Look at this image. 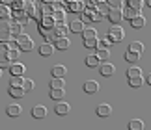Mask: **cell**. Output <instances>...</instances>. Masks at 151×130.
<instances>
[{
    "mask_svg": "<svg viewBox=\"0 0 151 130\" xmlns=\"http://www.w3.org/2000/svg\"><path fill=\"white\" fill-rule=\"evenodd\" d=\"M110 45H112V41L108 37H104V39H99V46H97V49H108Z\"/></svg>",
    "mask_w": 151,
    "mask_h": 130,
    "instance_id": "33",
    "label": "cell"
},
{
    "mask_svg": "<svg viewBox=\"0 0 151 130\" xmlns=\"http://www.w3.org/2000/svg\"><path fill=\"white\" fill-rule=\"evenodd\" d=\"M22 84H24V78H22V76H11V80H9L11 87H22Z\"/></svg>",
    "mask_w": 151,
    "mask_h": 130,
    "instance_id": "24",
    "label": "cell"
},
{
    "mask_svg": "<svg viewBox=\"0 0 151 130\" xmlns=\"http://www.w3.org/2000/svg\"><path fill=\"white\" fill-rule=\"evenodd\" d=\"M11 65H13V63H11V60H8V58H4V60L0 61V67H2V69H9Z\"/></svg>",
    "mask_w": 151,
    "mask_h": 130,
    "instance_id": "35",
    "label": "cell"
},
{
    "mask_svg": "<svg viewBox=\"0 0 151 130\" xmlns=\"http://www.w3.org/2000/svg\"><path fill=\"white\" fill-rule=\"evenodd\" d=\"M69 9H71V11H82V9H84V4L80 2V0H75V2H71Z\"/></svg>",
    "mask_w": 151,
    "mask_h": 130,
    "instance_id": "31",
    "label": "cell"
},
{
    "mask_svg": "<svg viewBox=\"0 0 151 130\" xmlns=\"http://www.w3.org/2000/svg\"><path fill=\"white\" fill-rule=\"evenodd\" d=\"M9 15H11L9 8L6 4H2V8H0V17H2V19H9Z\"/></svg>",
    "mask_w": 151,
    "mask_h": 130,
    "instance_id": "32",
    "label": "cell"
},
{
    "mask_svg": "<svg viewBox=\"0 0 151 130\" xmlns=\"http://www.w3.org/2000/svg\"><path fill=\"white\" fill-rule=\"evenodd\" d=\"M32 117L34 119H45V117H47V108H45L43 104H36L32 108Z\"/></svg>",
    "mask_w": 151,
    "mask_h": 130,
    "instance_id": "4",
    "label": "cell"
},
{
    "mask_svg": "<svg viewBox=\"0 0 151 130\" xmlns=\"http://www.w3.org/2000/svg\"><path fill=\"white\" fill-rule=\"evenodd\" d=\"M49 95H50L52 100H56V102H58V100L63 99V95H65V89H50Z\"/></svg>",
    "mask_w": 151,
    "mask_h": 130,
    "instance_id": "21",
    "label": "cell"
},
{
    "mask_svg": "<svg viewBox=\"0 0 151 130\" xmlns=\"http://www.w3.org/2000/svg\"><path fill=\"white\" fill-rule=\"evenodd\" d=\"M146 82H147V84H149V86H151V73H149V74H147V78H146Z\"/></svg>",
    "mask_w": 151,
    "mask_h": 130,
    "instance_id": "37",
    "label": "cell"
},
{
    "mask_svg": "<svg viewBox=\"0 0 151 130\" xmlns=\"http://www.w3.org/2000/svg\"><path fill=\"white\" fill-rule=\"evenodd\" d=\"M63 87H65V80L63 78L54 76V78L50 80V89H63Z\"/></svg>",
    "mask_w": 151,
    "mask_h": 130,
    "instance_id": "17",
    "label": "cell"
},
{
    "mask_svg": "<svg viewBox=\"0 0 151 130\" xmlns=\"http://www.w3.org/2000/svg\"><path fill=\"white\" fill-rule=\"evenodd\" d=\"M90 17H91V21H101L103 13H101V11H93V13H90Z\"/></svg>",
    "mask_w": 151,
    "mask_h": 130,
    "instance_id": "36",
    "label": "cell"
},
{
    "mask_svg": "<svg viewBox=\"0 0 151 130\" xmlns=\"http://www.w3.org/2000/svg\"><path fill=\"white\" fill-rule=\"evenodd\" d=\"M129 86H131V87H136V89H138V87H142V86H144V78H142V76H134V78H129Z\"/></svg>",
    "mask_w": 151,
    "mask_h": 130,
    "instance_id": "23",
    "label": "cell"
},
{
    "mask_svg": "<svg viewBox=\"0 0 151 130\" xmlns=\"http://www.w3.org/2000/svg\"><path fill=\"white\" fill-rule=\"evenodd\" d=\"M21 111H22L21 104H9L8 108H6V114H8L9 117H19V115H21Z\"/></svg>",
    "mask_w": 151,
    "mask_h": 130,
    "instance_id": "12",
    "label": "cell"
},
{
    "mask_svg": "<svg viewBox=\"0 0 151 130\" xmlns=\"http://www.w3.org/2000/svg\"><path fill=\"white\" fill-rule=\"evenodd\" d=\"M134 76H142L140 67H129L127 69V78H134Z\"/></svg>",
    "mask_w": 151,
    "mask_h": 130,
    "instance_id": "25",
    "label": "cell"
},
{
    "mask_svg": "<svg viewBox=\"0 0 151 130\" xmlns=\"http://www.w3.org/2000/svg\"><path fill=\"white\" fill-rule=\"evenodd\" d=\"M99 71H101L103 76H112V74L116 73V67H114L112 63H108V61H103V63L99 65Z\"/></svg>",
    "mask_w": 151,
    "mask_h": 130,
    "instance_id": "8",
    "label": "cell"
},
{
    "mask_svg": "<svg viewBox=\"0 0 151 130\" xmlns=\"http://www.w3.org/2000/svg\"><path fill=\"white\" fill-rule=\"evenodd\" d=\"M9 95L13 99H22L26 95V89H24V87H11L9 86Z\"/></svg>",
    "mask_w": 151,
    "mask_h": 130,
    "instance_id": "16",
    "label": "cell"
},
{
    "mask_svg": "<svg viewBox=\"0 0 151 130\" xmlns=\"http://www.w3.org/2000/svg\"><path fill=\"white\" fill-rule=\"evenodd\" d=\"M123 17H125V13H123L119 8H112V9L108 11V19H110V22H112V24H119Z\"/></svg>",
    "mask_w": 151,
    "mask_h": 130,
    "instance_id": "3",
    "label": "cell"
},
{
    "mask_svg": "<svg viewBox=\"0 0 151 130\" xmlns=\"http://www.w3.org/2000/svg\"><path fill=\"white\" fill-rule=\"evenodd\" d=\"M69 45H71V43H69V39H67V37H58V39L54 41V46H56L58 50H67V49H69Z\"/></svg>",
    "mask_w": 151,
    "mask_h": 130,
    "instance_id": "15",
    "label": "cell"
},
{
    "mask_svg": "<svg viewBox=\"0 0 151 130\" xmlns=\"http://www.w3.org/2000/svg\"><path fill=\"white\" fill-rule=\"evenodd\" d=\"M129 130H144V121L142 119H131L129 121Z\"/></svg>",
    "mask_w": 151,
    "mask_h": 130,
    "instance_id": "20",
    "label": "cell"
},
{
    "mask_svg": "<svg viewBox=\"0 0 151 130\" xmlns=\"http://www.w3.org/2000/svg\"><path fill=\"white\" fill-rule=\"evenodd\" d=\"M82 87H84V91L88 93V95H93V93L99 91V82H95V80H86Z\"/></svg>",
    "mask_w": 151,
    "mask_h": 130,
    "instance_id": "5",
    "label": "cell"
},
{
    "mask_svg": "<svg viewBox=\"0 0 151 130\" xmlns=\"http://www.w3.org/2000/svg\"><path fill=\"white\" fill-rule=\"evenodd\" d=\"M95 114L99 115V117H110V114H112V106L106 104V102H103L97 106V110H95Z\"/></svg>",
    "mask_w": 151,
    "mask_h": 130,
    "instance_id": "6",
    "label": "cell"
},
{
    "mask_svg": "<svg viewBox=\"0 0 151 130\" xmlns=\"http://www.w3.org/2000/svg\"><path fill=\"white\" fill-rule=\"evenodd\" d=\"M106 37L112 41V43H119V41L125 37V32H123V28H119V26H112V28L108 30V35H106Z\"/></svg>",
    "mask_w": 151,
    "mask_h": 130,
    "instance_id": "2",
    "label": "cell"
},
{
    "mask_svg": "<svg viewBox=\"0 0 151 130\" xmlns=\"http://www.w3.org/2000/svg\"><path fill=\"white\" fill-rule=\"evenodd\" d=\"M24 71H26V67L22 63H13L9 67V73H11V76H22L24 74Z\"/></svg>",
    "mask_w": 151,
    "mask_h": 130,
    "instance_id": "10",
    "label": "cell"
},
{
    "mask_svg": "<svg viewBox=\"0 0 151 130\" xmlns=\"http://www.w3.org/2000/svg\"><path fill=\"white\" fill-rule=\"evenodd\" d=\"M138 15H142L140 9H138V8H132V6H129V8H127V11H125V19H129V21H132V19H134V17H138Z\"/></svg>",
    "mask_w": 151,
    "mask_h": 130,
    "instance_id": "19",
    "label": "cell"
},
{
    "mask_svg": "<svg viewBox=\"0 0 151 130\" xmlns=\"http://www.w3.org/2000/svg\"><path fill=\"white\" fill-rule=\"evenodd\" d=\"M22 87L26 89V93L32 91V89H34V80H26V78H24V84H22Z\"/></svg>",
    "mask_w": 151,
    "mask_h": 130,
    "instance_id": "34",
    "label": "cell"
},
{
    "mask_svg": "<svg viewBox=\"0 0 151 130\" xmlns=\"http://www.w3.org/2000/svg\"><path fill=\"white\" fill-rule=\"evenodd\" d=\"M84 21H73L71 24H69V32H73V34H82L84 32Z\"/></svg>",
    "mask_w": 151,
    "mask_h": 130,
    "instance_id": "11",
    "label": "cell"
},
{
    "mask_svg": "<svg viewBox=\"0 0 151 130\" xmlns=\"http://www.w3.org/2000/svg\"><path fill=\"white\" fill-rule=\"evenodd\" d=\"M93 37H97V30H93V28H84L82 39H93Z\"/></svg>",
    "mask_w": 151,
    "mask_h": 130,
    "instance_id": "27",
    "label": "cell"
},
{
    "mask_svg": "<svg viewBox=\"0 0 151 130\" xmlns=\"http://www.w3.org/2000/svg\"><path fill=\"white\" fill-rule=\"evenodd\" d=\"M84 46H86V49H97V46H99V39H97V37L84 39Z\"/></svg>",
    "mask_w": 151,
    "mask_h": 130,
    "instance_id": "28",
    "label": "cell"
},
{
    "mask_svg": "<svg viewBox=\"0 0 151 130\" xmlns=\"http://www.w3.org/2000/svg\"><path fill=\"white\" fill-rule=\"evenodd\" d=\"M4 58H8V60H17V58H19V50L17 49H11V50H6V54H4Z\"/></svg>",
    "mask_w": 151,
    "mask_h": 130,
    "instance_id": "30",
    "label": "cell"
},
{
    "mask_svg": "<svg viewBox=\"0 0 151 130\" xmlns=\"http://www.w3.org/2000/svg\"><path fill=\"white\" fill-rule=\"evenodd\" d=\"M50 73H52V76H58V78H63V76L67 74V69H65V65H54Z\"/></svg>",
    "mask_w": 151,
    "mask_h": 130,
    "instance_id": "14",
    "label": "cell"
},
{
    "mask_svg": "<svg viewBox=\"0 0 151 130\" xmlns=\"http://www.w3.org/2000/svg\"><path fill=\"white\" fill-rule=\"evenodd\" d=\"M131 26L134 28V30H140V28H144V26H146V17H144V15L134 17V19L131 21Z\"/></svg>",
    "mask_w": 151,
    "mask_h": 130,
    "instance_id": "13",
    "label": "cell"
},
{
    "mask_svg": "<svg viewBox=\"0 0 151 130\" xmlns=\"http://www.w3.org/2000/svg\"><path fill=\"white\" fill-rule=\"evenodd\" d=\"M125 60L129 63H134V61L140 60V54H138V52H132V50H127L125 52Z\"/></svg>",
    "mask_w": 151,
    "mask_h": 130,
    "instance_id": "22",
    "label": "cell"
},
{
    "mask_svg": "<svg viewBox=\"0 0 151 130\" xmlns=\"http://www.w3.org/2000/svg\"><path fill=\"white\" fill-rule=\"evenodd\" d=\"M11 2H13V0H2V4H6V6H8V4H11Z\"/></svg>",
    "mask_w": 151,
    "mask_h": 130,
    "instance_id": "38",
    "label": "cell"
},
{
    "mask_svg": "<svg viewBox=\"0 0 151 130\" xmlns=\"http://www.w3.org/2000/svg\"><path fill=\"white\" fill-rule=\"evenodd\" d=\"M54 111L58 115H67L69 111H71V106H69L67 102H63V100H58V104L54 106Z\"/></svg>",
    "mask_w": 151,
    "mask_h": 130,
    "instance_id": "7",
    "label": "cell"
},
{
    "mask_svg": "<svg viewBox=\"0 0 151 130\" xmlns=\"http://www.w3.org/2000/svg\"><path fill=\"white\" fill-rule=\"evenodd\" d=\"M129 50L138 52V54H142V52H144V43H140V41H132L131 46H129Z\"/></svg>",
    "mask_w": 151,
    "mask_h": 130,
    "instance_id": "26",
    "label": "cell"
},
{
    "mask_svg": "<svg viewBox=\"0 0 151 130\" xmlns=\"http://www.w3.org/2000/svg\"><path fill=\"white\" fill-rule=\"evenodd\" d=\"M147 6H149V8H151V0H147Z\"/></svg>",
    "mask_w": 151,
    "mask_h": 130,
    "instance_id": "39",
    "label": "cell"
},
{
    "mask_svg": "<svg viewBox=\"0 0 151 130\" xmlns=\"http://www.w3.org/2000/svg\"><path fill=\"white\" fill-rule=\"evenodd\" d=\"M86 65H88V67H99V65H101L99 56H97V54H90L88 58H86Z\"/></svg>",
    "mask_w": 151,
    "mask_h": 130,
    "instance_id": "18",
    "label": "cell"
},
{
    "mask_svg": "<svg viewBox=\"0 0 151 130\" xmlns=\"http://www.w3.org/2000/svg\"><path fill=\"white\" fill-rule=\"evenodd\" d=\"M97 56H99L101 61H106L110 58V52H108V49H97Z\"/></svg>",
    "mask_w": 151,
    "mask_h": 130,
    "instance_id": "29",
    "label": "cell"
},
{
    "mask_svg": "<svg viewBox=\"0 0 151 130\" xmlns=\"http://www.w3.org/2000/svg\"><path fill=\"white\" fill-rule=\"evenodd\" d=\"M54 49H56V46H54V45H50L49 41H47V43L39 45V54H41L43 58H49V56H52V52H54Z\"/></svg>",
    "mask_w": 151,
    "mask_h": 130,
    "instance_id": "9",
    "label": "cell"
},
{
    "mask_svg": "<svg viewBox=\"0 0 151 130\" xmlns=\"http://www.w3.org/2000/svg\"><path fill=\"white\" fill-rule=\"evenodd\" d=\"M17 45H19V50H22V52H30L34 49V41H32L30 35H26V34L17 35Z\"/></svg>",
    "mask_w": 151,
    "mask_h": 130,
    "instance_id": "1",
    "label": "cell"
}]
</instances>
